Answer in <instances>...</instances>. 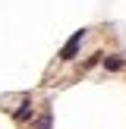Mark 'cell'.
I'll use <instances>...</instances> for the list:
<instances>
[{"label":"cell","mask_w":126,"mask_h":129,"mask_svg":"<svg viewBox=\"0 0 126 129\" xmlns=\"http://www.w3.org/2000/svg\"><path fill=\"white\" fill-rule=\"evenodd\" d=\"M38 129H50V117H41V120H38Z\"/></svg>","instance_id":"4"},{"label":"cell","mask_w":126,"mask_h":129,"mask_svg":"<svg viewBox=\"0 0 126 129\" xmlns=\"http://www.w3.org/2000/svg\"><path fill=\"white\" fill-rule=\"evenodd\" d=\"M28 117H32V104L25 101V104H19V110H16V120H19V123H25Z\"/></svg>","instance_id":"2"},{"label":"cell","mask_w":126,"mask_h":129,"mask_svg":"<svg viewBox=\"0 0 126 129\" xmlns=\"http://www.w3.org/2000/svg\"><path fill=\"white\" fill-rule=\"evenodd\" d=\"M107 69H123V57H107Z\"/></svg>","instance_id":"3"},{"label":"cell","mask_w":126,"mask_h":129,"mask_svg":"<svg viewBox=\"0 0 126 129\" xmlns=\"http://www.w3.org/2000/svg\"><path fill=\"white\" fill-rule=\"evenodd\" d=\"M82 38H85V31H76V35L73 38H69V41H66V47H63V60H73V57H76V50H79V44H82Z\"/></svg>","instance_id":"1"}]
</instances>
